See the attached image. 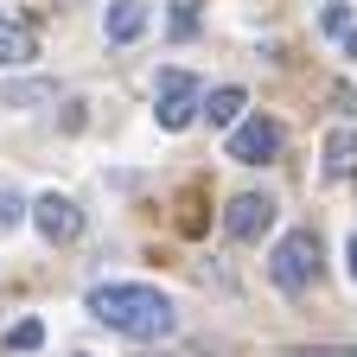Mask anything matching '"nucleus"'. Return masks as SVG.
Wrapping results in <instances>:
<instances>
[{"mask_svg":"<svg viewBox=\"0 0 357 357\" xmlns=\"http://www.w3.org/2000/svg\"><path fill=\"white\" fill-rule=\"evenodd\" d=\"M344 261H351V281H357V236H351V249H344Z\"/></svg>","mask_w":357,"mask_h":357,"instance_id":"obj_15","label":"nucleus"},{"mask_svg":"<svg viewBox=\"0 0 357 357\" xmlns=\"http://www.w3.org/2000/svg\"><path fill=\"white\" fill-rule=\"evenodd\" d=\"M77 357H83V351H77Z\"/></svg>","mask_w":357,"mask_h":357,"instance_id":"obj_19","label":"nucleus"},{"mask_svg":"<svg viewBox=\"0 0 357 357\" xmlns=\"http://www.w3.org/2000/svg\"><path fill=\"white\" fill-rule=\"evenodd\" d=\"M20 217H26V198H20L13 185H0V230H13Z\"/></svg>","mask_w":357,"mask_h":357,"instance_id":"obj_13","label":"nucleus"},{"mask_svg":"<svg viewBox=\"0 0 357 357\" xmlns=\"http://www.w3.org/2000/svg\"><path fill=\"white\" fill-rule=\"evenodd\" d=\"M198 109H204V83H198L192 70H178V64H172V70H160V83H153V115H160V128H172V134H178Z\"/></svg>","mask_w":357,"mask_h":357,"instance_id":"obj_3","label":"nucleus"},{"mask_svg":"<svg viewBox=\"0 0 357 357\" xmlns=\"http://www.w3.org/2000/svg\"><path fill=\"white\" fill-rule=\"evenodd\" d=\"M357 172V128H332L326 134V178Z\"/></svg>","mask_w":357,"mask_h":357,"instance_id":"obj_10","label":"nucleus"},{"mask_svg":"<svg viewBox=\"0 0 357 357\" xmlns=\"http://www.w3.org/2000/svg\"><path fill=\"white\" fill-rule=\"evenodd\" d=\"M223 153H230L236 166H261V160H275V153H281V121L249 115V121L230 134V147H223Z\"/></svg>","mask_w":357,"mask_h":357,"instance_id":"obj_4","label":"nucleus"},{"mask_svg":"<svg viewBox=\"0 0 357 357\" xmlns=\"http://www.w3.org/2000/svg\"><path fill=\"white\" fill-rule=\"evenodd\" d=\"M326 32L344 38V32H351V7H338V0H332V7H326Z\"/></svg>","mask_w":357,"mask_h":357,"instance_id":"obj_14","label":"nucleus"},{"mask_svg":"<svg viewBox=\"0 0 357 357\" xmlns=\"http://www.w3.org/2000/svg\"><path fill=\"white\" fill-rule=\"evenodd\" d=\"M198 32V0H172V38H192Z\"/></svg>","mask_w":357,"mask_h":357,"instance_id":"obj_12","label":"nucleus"},{"mask_svg":"<svg viewBox=\"0 0 357 357\" xmlns=\"http://www.w3.org/2000/svg\"><path fill=\"white\" fill-rule=\"evenodd\" d=\"M38 344H45V326H38V319H20V326L7 332V351H38Z\"/></svg>","mask_w":357,"mask_h":357,"instance_id":"obj_11","label":"nucleus"},{"mask_svg":"<svg viewBox=\"0 0 357 357\" xmlns=\"http://www.w3.org/2000/svg\"><path fill=\"white\" fill-rule=\"evenodd\" d=\"M89 319H102L109 332L147 344V338H166V332L178 326V312H172V300H166L160 287H147V281H109V287L89 294Z\"/></svg>","mask_w":357,"mask_h":357,"instance_id":"obj_1","label":"nucleus"},{"mask_svg":"<svg viewBox=\"0 0 357 357\" xmlns=\"http://www.w3.org/2000/svg\"><path fill=\"white\" fill-rule=\"evenodd\" d=\"M32 223H38V236H45V243H70V236L83 230V211H77L70 198L52 192V198H38V204H32Z\"/></svg>","mask_w":357,"mask_h":357,"instance_id":"obj_6","label":"nucleus"},{"mask_svg":"<svg viewBox=\"0 0 357 357\" xmlns=\"http://www.w3.org/2000/svg\"><path fill=\"white\" fill-rule=\"evenodd\" d=\"M268 275H275L281 294H306L312 281H319V236L312 230H287L275 243V255H268Z\"/></svg>","mask_w":357,"mask_h":357,"instance_id":"obj_2","label":"nucleus"},{"mask_svg":"<svg viewBox=\"0 0 357 357\" xmlns=\"http://www.w3.org/2000/svg\"><path fill=\"white\" fill-rule=\"evenodd\" d=\"M102 32H109V45H134V38L147 32V0H109Z\"/></svg>","mask_w":357,"mask_h":357,"instance_id":"obj_7","label":"nucleus"},{"mask_svg":"<svg viewBox=\"0 0 357 357\" xmlns=\"http://www.w3.org/2000/svg\"><path fill=\"white\" fill-rule=\"evenodd\" d=\"M32 58H38V38H32V26L0 13V64H7V70H20V64H32Z\"/></svg>","mask_w":357,"mask_h":357,"instance_id":"obj_8","label":"nucleus"},{"mask_svg":"<svg viewBox=\"0 0 357 357\" xmlns=\"http://www.w3.org/2000/svg\"><path fill=\"white\" fill-rule=\"evenodd\" d=\"M243 109H249V96H243V89L236 83H223V89H211V96H204V115H211V128H243Z\"/></svg>","mask_w":357,"mask_h":357,"instance_id":"obj_9","label":"nucleus"},{"mask_svg":"<svg viewBox=\"0 0 357 357\" xmlns=\"http://www.w3.org/2000/svg\"><path fill=\"white\" fill-rule=\"evenodd\" d=\"M326 357H357V344H344V351H326Z\"/></svg>","mask_w":357,"mask_h":357,"instance_id":"obj_17","label":"nucleus"},{"mask_svg":"<svg viewBox=\"0 0 357 357\" xmlns=\"http://www.w3.org/2000/svg\"><path fill=\"white\" fill-rule=\"evenodd\" d=\"M268 223H275V198L243 192V198H230V211H223V236L230 243H261Z\"/></svg>","mask_w":357,"mask_h":357,"instance_id":"obj_5","label":"nucleus"},{"mask_svg":"<svg viewBox=\"0 0 357 357\" xmlns=\"http://www.w3.org/2000/svg\"><path fill=\"white\" fill-rule=\"evenodd\" d=\"M344 58H357V32H344Z\"/></svg>","mask_w":357,"mask_h":357,"instance_id":"obj_16","label":"nucleus"},{"mask_svg":"<svg viewBox=\"0 0 357 357\" xmlns=\"http://www.w3.org/2000/svg\"><path fill=\"white\" fill-rule=\"evenodd\" d=\"M287 357H326V351H287Z\"/></svg>","mask_w":357,"mask_h":357,"instance_id":"obj_18","label":"nucleus"}]
</instances>
